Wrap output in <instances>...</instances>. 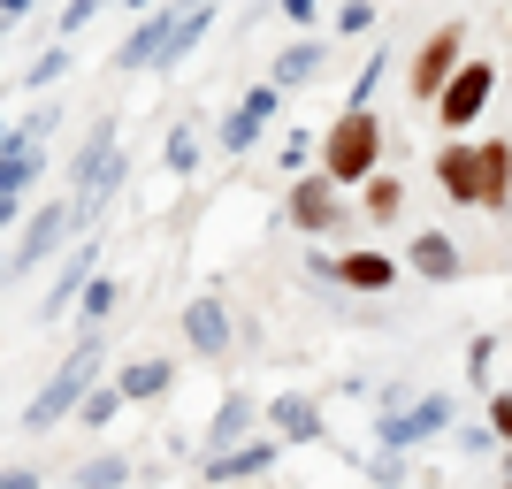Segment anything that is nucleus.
<instances>
[{"mask_svg": "<svg viewBox=\"0 0 512 489\" xmlns=\"http://www.w3.org/2000/svg\"><path fill=\"white\" fill-rule=\"evenodd\" d=\"M92 375H100V329H92V337H85V344H77V352L62 360V375H46V390H39L31 405H23V428H31V436H46V428L62 421L69 405H85Z\"/></svg>", "mask_w": 512, "mask_h": 489, "instance_id": "obj_1", "label": "nucleus"}, {"mask_svg": "<svg viewBox=\"0 0 512 489\" xmlns=\"http://www.w3.org/2000/svg\"><path fill=\"white\" fill-rule=\"evenodd\" d=\"M375 153H383V123H375L367 107H344L337 130H329V146H321L329 176H337V184H360V176L375 169Z\"/></svg>", "mask_w": 512, "mask_h": 489, "instance_id": "obj_2", "label": "nucleus"}, {"mask_svg": "<svg viewBox=\"0 0 512 489\" xmlns=\"http://www.w3.org/2000/svg\"><path fill=\"white\" fill-rule=\"evenodd\" d=\"M54 123V115H31V123H16L8 130V138H0V214H8V222H16L23 214V192H31V176H39V130Z\"/></svg>", "mask_w": 512, "mask_h": 489, "instance_id": "obj_3", "label": "nucleus"}, {"mask_svg": "<svg viewBox=\"0 0 512 489\" xmlns=\"http://www.w3.org/2000/svg\"><path fill=\"white\" fill-rule=\"evenodd\" d=\"M77 214H85V199H77V207H69V199H54V207L31 214V222L16 230V245H8V276H31V268H39V260L54 253L69 230H77Z\"/></svg>", "mask_w": 512, "mask_h": 489, "instance_id": "obj_4", "label": "nucleus"}, {"mask_svg": "<svg viewBox=\"0 0 512 489\" xmlns=\"http://www.w3.org/2000/svg\"><path fill=\"white\" fill-rule=\"evenodd\" d=\"M436 176H444L451 199L490 207V153H482V146H444V153H436Z\"/></svg>", "mask_w": 512, "mask_h": 489, "instance_id": "obj_5", "label": "nucleus"}, {"mask_svg": "<svg viewBox=\"0 0 512 489\" xmlns=\"http://www.w3.org/2000/svg\"><path fill=\"white\" fill-rule=\"evenodd\" d=\"M115 176H123V161H115V130H107V123H92L85 153H77V199H85V214H92V199H107V192H115Z\"/></svg>", "mask_w": 512, "mask_h": 489, "instance_id": "obj_6", "label": "nucleus"}, {"mask_svg": "<svg viewBox=\"0 0 512 489\" xmlns=\"http://www.w3.org/2000/svg\"><path fill=\"white\" fill-rule=\"evenodd\" d=\"M490 85H497V69H490V62H467V69H459V77H451L444 92H436V107H444V123H451V130H467L474 115L490 107Z\"/></svg>", "mask_w": 512, "mask_h": 489, "instance_id": "obj_7", "label": "nucleus"}, {"mask_svg": "<svg viewBox=\"0 0 512 489\" xmlns=\"http://www.w3.org/2000/svg\"><path fill=\"white\" fill-rule=\"evenodd\" d=\"M176 23H184V0H176V8H153V16H146V23H138V31H130V39H123V54H115V69H153V62H161V54H169Z\"/></svg>", "mask_w": 512, "mask_h": 489, "instance_id": "obj_8", "label": "nucleus"}, {"mask_svg": "<svg viewBox=\"0 0 512 489\" xmlns=\"http://www.w3.org/2000/svg\"><path fill=\"white\" fill-rule=\"evenodd\" d=\"M268 115H276V85H253L230 115H222V153H245L260 130H268Z\"/></svg>", "mask_w": 512, "mask_h": 489, "instance_id": "obj_9", "label": "nucleus"}, {"mask_svg": "<svg viewBox=\"0 0 512 489\" xmlns=\"http://www.w3.org/2000/svg\"><path fill=\"white\" fill-rule=\"evenodd\" d=\"M459 23H444V31H436V39L421 46V62H413V92H421V100H436V92L451 85V77H459Z\"/></svg>", "mask_w": 512, "mask_h": 489, "instance_id": "obj_10", "label": "nucleus"}, {"mask_svg": "<svg viewBox=\"0 0 512 489\" xmlns=\"http://www.w3.org/2000/svg\"><path fill=\"white\" fill-rule=\"evenodd\" d=\"M291 222H299V230H337V176L291 184Z\"/></svg>", "mask_w": 512, "mask_h": 489, "instance_id": "obj_11", "label": "nucleus"}, {"mask_svg": "<svg viewBox=\"0 0 512 489\" xmlns=\"http://www.w3.org/2000/svg\"><path fill=\"white\" fill-rule=\"evenodd\" d=\"M436 428H451V398H421L413 413H390L383 421V444H421V436H436Z\"/></svg>", "mask_w": 512, "mask_h": 489, "instance_id": "obj_12", "label": "nucleus"}, {"mask_svg": "<svg viewBox=\"0 0 512 489\" xmlns=\"http://www.w3.org/2000/svg\"><path fill=\"white\" fill-rule=\"evenodd\" d=\"M276 467V436H260V444H230V451H207V474L214 482H245V474H268Z\"/></svg>", "mask_w": 512, "mask_h": 489, "instance_id": "obj_13", "label": "nucleus"}, {"mask_svg": "<svg viewBox=\"0 0 512 489\" xmlns=\"http://www.w3.org/2000/svg\"><path fill=\"white\" fill-rule=\"evenodd\" d=\"M413 268H421L428 283H451V276H459V245H451L444 230H421V237H413Z\"/></svg>", "mask_w": 512, "mask_h": 489, "instance_id": "obj_14", "label": "nucleus"}, {"mask_svg": "<svg viewBox=\"0 0 512 489\" xmlns=\"http://www.w3.org/2000/svg\"><path fill=\"white\" fill-rule=\"evenodd\" d=\"M253 413H260V405L245 398V390H230V398H222V413H214V428H207V436H214L207 451H230V444H245V428H253Z\"/></svg>", "mask_w": 512, "mask_h": 489, "instance_id": "obj_15", "label": "nucleus"}, {"mask_svg": "<svg viewBox=\"0 0 512 489\" xmlns=\"http://www.w3.org/2000/svg\"><path fill=\"white\" fill-rule=\"evenodd\" d=\"M184 337L199 344V352H222V344H230V321H222V306H214V298H199V306H184Z\"/></svg>", "mask_w": 512, "mask_h": 489, "instance_id": "obj_16", "label": "nucleus"}, {"mask_svg": "<svg viewBox=\"0 0 512 489\" xmlns=\"http://www.w3.org/2000/svg\"><path fill=\"white\" fill-rule=\"evenodd\" d=\"M390 276H398V260H383V253H344L337 260V283H352V291H383Z\"/></svg>", "mask_w": 512, "mask_h": 489, "instance_id": "obj_17", "label": "nucleus"}, {"mask_svg": "<svg viewBox=\"0 0 512 489\" xmlns=\"http://www.w3.org/2000/svg\"><path fill=\"white\" fill-rule=\"evenodd\" d=\"M276 428L291 436V444H314L321 436V405L314 398H276Z\"/></svg>", "mask_w": 512, "mask_h": 489, "instance_id": "obj_18", "label": "nucleus"}, {"mask_svg": "<svg viewBox=\"0 0 512 489\" xmlns=\"http://www.w3.org/2000/svg\"><path fill=\"white\" fill-rule=\"evenodd\" d=\"M92 253H100V245H77V260H69L62 276H54V291H46V314H62L69 298H77V291L92 283Z\"/></svg>", "mask_w": 512, "mask_h": 489, "instance_id": "obj_19", "label": "nucleus"}, {"mask_svg": "<svg viewBox=\"0 0 512 489\" xmlns=\"http://www.w3.org/2000/svg\"><path fill=\"white\" fill-rule=\"evenodd\" d=\"M123 390H130V398H161V390H169V360H130Z\"/></svg>", "mask_w": 512, "mask_h": 489, "instance_id": "obj_20", "label": "nucleus"}, {"mask_svg": "<svg viewBox=\"0 0 512 489\" xmlns=\"http://www.w3.org/2000/svg\"><path fill=\"white\" fill-rule=\"evenodd\" d=\"M314 69H321V46L306 39V46H291V54H276V85H306Z\"/></svg>", "mask_w": 512, "mask_h": 489, "instance_id": "obj_21", "label": "nucleus"}, {"mask_svg": "<svg viewBox=\"0 0 512 489\" xmlns=\"http://www.w3.org/2000/svg\"><path fill=\"white\" fill-rule=\"evenodd\" d=\"M107 306H115V283H107V276H92L85 291H77V314H85V337L100 329V314H107Z\"/></svg>", "mask_w": 512, "mask_h": 489, "instance_id": "obj_22", "label": "nucleus"}, {"mask_svg": "<svg viewBox=\"0 0 512 489\" xmlns=\"http://www.w3.org/2000/svg\"><path fill=\"white\" fill-rule=\"evenodd\" d=\"M123 398H130L123 383H115V390H85V405H77V413H85V428H107V421H115V405H123Z\"/></svg>", "mask_w": 512, "mask_h": 489, "instance_id": "obj_23", "label": "nucleus"}, {"mask_svg": "<svg viewBox=\"0 0 512 489\" xmlns=\"http://www.w3.org/2000/svg\"><path fill=\"white\" fill-rule=\"evenodd\" d=\"M398 207H406V192H398V176H375V184H367V214H375V222H390Z\"/></svg>", "mask_w": 512, "mask_h": 489, "instance_id": "obj_24", "label": "nucleus"}, {"mask_svg": "<svg viewBox=\"0 0 512 489\" xmlns=\"http://www.w3.org/2000/svg\"><path fill=\"white\" fill-rule=\"evenodd\" d=\"M383 69H390V54H375V62H367L360 77H352V107H367V92L383 85Z\"/></svg>", "mask_w": 512, "mask_h": 489, "instance_id": "obj_25", "label": "nucleus"}, {"mask_svg": "<svg viewBox=\"0 0 512 489\" xmlns=\"http://www.w3.org/2000/svg\"><path fill=\"white\" fill-rule=\"evenodd\" d=\"M123 474H130L123 459H85V467H77V482L92 489V482H123Z\"/></svg>", "mask_w": 512, "mask_h": 489, "instance_id": "obj_26", "label": "nucleus"}, {"mask_svg": "<svg viewBox=\"0 0 512 489\" xmlns=\"http://www.w3.org/2000/svg\"><path fill=\"white\" fill-rule=\"evenodd\" d=\"M62 69H69V54H62V46H54V54H39V62L23 69V77H31V85H54V77H62Z\"/></svg>", "mask_w": 512, "mask_h": 489, "instance_id": "obj_27", "label": "nucleus"}, {"mask_svg": "<svg viewBox=\"0 0 512 489\" xmlns=\"http://www.w3.org/2000/svg\"><path fill=\"white\" fill-rule=\"evenodd\" d=\"M375 23V0H344V16H337V31H367Z\"/></svg>", "mask_w": 512, "mask_h": 489, "instance_id": "obj_28", "label": "nucleus"}, {"mask_svg": "<svg viewBox=\"0 0 512 489\" xmlns=\"http://www.w3.org/2000/svg\"><path fill=\"white\" fill-rule=\"evenodd\" d=\"M192 161H199V138H192V130H176V138H169V169H192Z\"/></svg>", "mask_w": 512, "mask_h": 489, "instance_id": "obj_29", "label": "nucleus"}, {"mask_svg": "<svg viewBox=\"0 0 512 489\" xmlns=\"http://www.w3.org/2000/svg\"><path fill=\"white\" fill-rule=\"evenodd\" d=\"M100 8H107V0H69V8H62V31H85Z\"/></svg>", "mask_w": 512, "mask_h": 489, "instance_id": "obj_30", "label": "nucleus"}, {"mask_svg": "<svg viewBox=\"0 0 512 489\" xmlns=\"http://www.w3.org/2000/svg\"><path fill=\"white\" fill-rule=\"evenodd\" d=\"M490 436H512V398H497V405H490Z\"/></svg>", "mask_w": 512, "mask_h": 489, "instance_id": "obj_31", "label": "nucleus"}, {"mask_svg": "<svg viewBox=\"0 0 512 489\" xmlns=\"http://www.w3.org/2000/svg\"><path fill=\"white\" fill-rule=\"evenodd\" d=\"M276 16H291V23H314V0H276Z\"/></svg>", "mask_w": 512, "mask_h": 489, "instance_id": "obj_32", "label": "nucleus"}, {"mask_svg": "<svg viewBox=\"0 0 512 489\" xmlns=\"http://www.w3.org/2000/svg\"><path fill=\"white\" fill-rule=\"evenodd\" d=\"M505 474H512V451H505Z\"/></svg>", "mask_w": 512, "mask_h": 489, "instance_id": "obj_33", "label": "nucleus"}]
</instances>
